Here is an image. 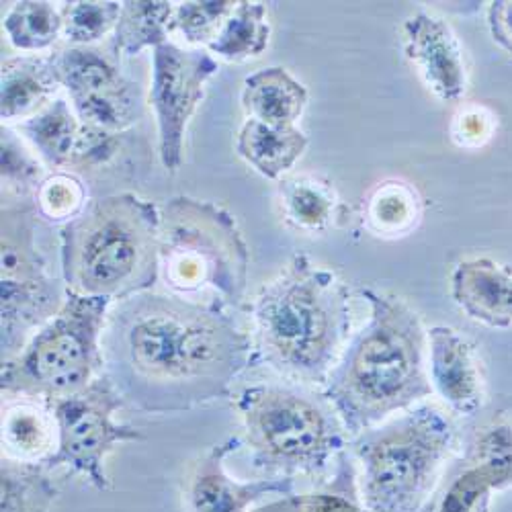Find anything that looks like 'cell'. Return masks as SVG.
<instances>
[{
    "mask_svg": "<svg viewBox=\"0 0 512 512\" xmlns=\"http://www.w3.org/2000/svg\"><path fill=\"white\" fill-rule=\"evenodd\" d=\"M101 353L119 396L154 414L228 396L250 363L248 336L230 316L154 293L127 297L109 312Z\"/></svg>",
    "mask_w": 512,
    "mask_h": 512,
    "instance_id": "6da1fadb",
    "label": "cell"
},
{
    "mask_svg": "<svg viewBox=\"0 0 512 512\" xmlns=\"http://www.w3.org/2000/svg\"><path fill=\"white\" fill-rule=\"evenodd\" d=\"M371 308L326 383V400L345 431L359 435L433 392L418 314L400 297L363 289Z\"/></svg>",
    "mask_w": 512,
    "mask_h": 512,
    "instance_id": "7a4b0ae2",
    "label": "cell"
},
{
    "mask_svg": "<svg viewBox=\"0 0 512 512\" xmlns=\"http://www.w3.org/2000/svg\"><path fill=\"white\" fill-rule=\"evenodd\" d=\"M256 347L279 375L304 386L328 383L351 332L347 285L297 254L254 302Z\"/></svg>",
    "mask_w": 512,
    "mask_h": 512,
    "instance_id": "3957f363",
    "label": "cell"
},
{
    "mask_svg": "<svg viewBox=\"0 0 512 512\" xmlns=\"http://www.w3.org/2000/svg\"><path fill=\"white\" fill-rule=\"evenodd\" d=\"M160 211L132 193L95 201L62 228L66 293L109 302L146 293L160 273Z\"/></svg>",
    "mask_w": 512,
    "mask_h": 512,
    "instance_id": "277c9868",
    "label": "cell"
},
{
    "mask_svg": "<svg viewBox=\"0 0 512 512\" xmlns=\"http://www.w3.org/2000/svg\"><path fill=\"white\" fill-rule=\"evenodd\" d=\"M455 431L437 408L406 412L357 443L361 496L369 512H418L451 453Z\"/></svg>",
    "mask_w": 512,
    "mask_h": 512,
    "instance_id": "5b68a950",
    "label": "cell"
},
{
    "mask_svg": "<svg viewBox=\"0 0 512 512\" xmlns=\"http://www.w3.org/2000/svg\"><path fill=\"white\" fill-rule=\"evenodd\" d=\"M160 271L168 287L195 293L211 287L238 304L248 281V248L226 209L179 195L160 213Z\"/></svg>",
    "mask_w": 512,
    "mask_h": 512,
    "instance_id": "8992f818",
    "label": "cell"
},
{
    "mask_svg": "<svg viewBox=\"0 0 512 512\" xmlns=\"http://www.w3.org/2000/svg\"><path fill=\"white\" fill-rule=\"evenodd\" d=\"M111 304L105 297L66 293L58 316L37 330L17 357L3 363V394L54 404L91 386L103 367L101 340Z\"/></svg>",
    "mask_w": 512,
    "mask_h": 512,
    "instance_id": "52a82bcc",
    "label": "cell"
},
{
    "mask_svg": "<svg viewBox=\"0 0 512 512\" xmlns=\"http://www.w3.org/2000/svg\"><path fill=\"white\" fill-rule=\"evenodd\" d=\"M256 463L283 474H318L343 447V422L328 400L295 388L256 386L238 398Z\"/></svg>",
    "mask_w": 512,
    "mask_h": 512,
    "instance_id": "ba28073f",
    "label": "cell"
},
{
    "mask_svg": "<svg viewBox=\"0 0 512 512\" xmlns=\"http://www.w3.org/2000/svg\"><path fill=\"white\" fill-rule=\"evenodd\" d=\"M37 207L25 197L3 203V363L17 357L64 306L60 283L48 273L44 254L35 244Z\"/></svg>",
    "mask_w": 512,
    "mask_h": 512,
    "instance_id": "9c48e42d",
    "label": "cell"
},
{
    "mask_svg": "<svg viewBox=\"0 0 512 512\" xmlns=\"http://www.w3.org/2000/svg\"><path fill=\"white\" fill-rule=\"evenodd\" d=\"M123 404L125 400L105 373L84 390L50 404L56 422V451L44 461L46 467H68L97 490H109L107 455L121 443L144 439L134 426L115 420Z\"/></svg>",
    "mask_w": 512,
    "mask_h": 512,
    "instance_id": "30bf717a",
    "label": "cell"
},
{
    "mask_svg": "<svg viewBox=\"0 0 512 512\" xmlns=\"http://www.w3.org/2000/svg\"><path fill=\"white\" fill-rule=\"evenodd\" d=\"M218 68L216 58L203 50H183L173 41L154 48L150 105L158 123V156L168 173L183 164L189 121Z\"/></svg>",
    "mask_w": 512,
    "mask_h": 512,
    "instance_id": "8fae6325",
    "label": "cell"
},
{
    "mask_svg": "<svg viewBox=\"0 0 512 512\" xmlns=\"http://www.w3.org/2000/svg\"><path fill=\"white\" fill-rule=\"evenodd\" d=\"M50 62L82 123L117 134L136 121L138 89L101 50L70 46L52 54Z\"/></svg>",
    "mask_w": 512,
    "mask_h": 512,
    "instance_id": "7c38bea8",
    "label": "cell"
},
{
    "mask_svg": "<svg viewBox=\"0 0 512 512\" xmlns=\"http://www.w3.org/2000/svg\"><path fill=\"white\" fill-rule=\"evenodd\" d=\"M19 132L52 168H93L105 164L117 150V134L82 123L64 99L52 101L23 121Z\"/></svg>",
    "mask_w": 512,
    "mask_h": 512,
    "instance_id": "4fadbf2b",
    "label": "cell"
},
{
    "mask_svg": "<svg viewBox=\"0 0 512 512\" xmlns=\"http://www.w3.org/2000/svg\"><path fill=\"white\" fill-rule=\"evenodd\" d=\"M404 50L429 91L443 103H459L467 91V72L453 29L439 17L416 13L404 23Z\"/></svg>",
    "mask_w": 512,
    "mask_h": 512,
    "instance_id": "5bb4252c",
    "label": "cell"
},
{
    "mask_svg": "<svg viewBox=\"0 0 512 512\" xmlns=\"http://www.w3.org/2000/svg\"><path fill=\"white\" fill-rule=\"evenodd\" d=\"M426 336L431 386L455 414L474 416L486 402L484 369L474 345L449 326H435Z\"/></svg>",
    "mask_w": 512,
    "mask_h": 512,
    "instance_id": "9a60e30c",
    "label": "cell"
},
{
    "mask_svg": "<svg viewBox=\"0 0 512 512\" xmlns=\"http://www.w3.org/2000/svg\"><path fill=\"white\" fill-rule=\"evenodd\" d=\"M455 304L490 328L512 326V271L490 261H461L451 275Z\"/></svg>",
    "mask_w": 512,
    "mask_h": 512,
    "instance_id": "2e32d148",
    "label": "cell"
},
{
    "mask_svg": "<svg viewBox=\"0 0 512 512\" xmlns=\"http://www.w3.org/2000/svg\"><path fill=\"white\" fill-rule=\"evenodd\" d=\"M308 105V91L283 66H271L246 76L242 107L250 119L267 125H295Z\"/></svg>",
    "mask_w": 512,
    "mask_h": 512,
    "instance_id": "e0dca14e",
    "label": "cell"
},
{
    "mask_svg": "<svg viewBox=\"0 0 512 512\" xmlns=\"http://www.w3.org/2000/svg\"><path fill=\"white\" fill-rule=\"evenodd\" d=\"M308 148V138L295 125H267L246 119L236 138L238 154L265 179L279 181Z\"/></svg>",
    "mask_w": 512,
    "mask_h": 512,
    "instance_id": "ac0fdd59",
    "label": "cell"
},
{
    "mask_svg": "<svg viewBox=\"0 0 512 512\" xmlns=\"http://www.w3.org/2000/svg\"><path fill=\"white\" fill-rule=\"evenodd\" d=\"M58 87L60 82L50 58L23 56L3 62V89H0L3 121L37 115Z\"/></svg>",
    "mask_w": 512,
    "mask_h": 512,
    "instance_id": "d6986e66",
    "label": "cell"
},
{
    "mask_svg": "<svg viewBox=\"0 0 512 512\" xmlns=\"http://www.w3.org/2000/svg\"><path fill=\"white\" fill-rule=\"evenodd\" d=\"M234 441L213 447L197 465L191 480L189 502L193 512H240L250 500L271 490V484H236L222 467V459L232 451Z\"/></svg>",
    "mask_w": 512,
    "mask_h": 512,
    "instance_id": "ffe728a7",
    "label": "cell"
},
{
    "mask_svg": "<svg viewBox=\"0 0 512 512\" xmlns=\"http://www.w3.org/2000/svg\"><path fill=\"white\" fill-rule=\"evenodd\" d=\"M175 5L166 0H127L121 3L119 23L115 27V54L136 56L146 48L166 44Z\"/></svg>",
    "mask_w": 512,
    "mask_h": 512,
    "instance_id": "44dd1931",
    "label": "cell"
},
{
    "mask_svg": "<svg viewBox=\"0 0 512 512\" xmlns=\"http://www.w3.org/2000/svg\"><path fill=\"white\" fill-rule=\"evenodd\" d=\"M271 39V25L265 3L240 0L222 25L218 37L207 46L209 54H216L228 62H244L259 58Z\"/></svg>",
    "mask_w": 512,
    "mask_h": 512,
    "instance_id": "7402d4cb",
    "label": "cell"
},
{
    "mask_svg": "<svg viewBox=\"0 0 512 512\" xmlns=\"http://www.w3.org/2000/svg\"><path fill=\"white\" fill-rule=\"evenodd\" d=\"M52 426L46 414L31 404H17L3 416V445L9 459L44 463L54 445Z\"/></svg>",
    "mask_w": 512,
    "mask_h": 512,
    "instance_id": "603a6c76",
    "label": "cell"
},
{
    "mask_svg": "<svg viewBox=\"0 0 512 512\" xmlns=\"http://www.w3.org/2000/svg\"><path fill=\"white\" fill-rule=\"evenodd\" d=\"M5 31L11 44L23 52H37L54 46L62 29V9L44 0H23L5 17Z\"/></svg>",
    "mask_w": 512,
    "mask_h": 512,
    "instance_id": "cb8c5ba5",
    "label": "cell"
},
{
    "mask_svg": "<svg viewBox=\"0 0 512 512\" xmlns=\"http://www.w3.org/2000/svg\"><path fill=\"white\" fill-rule=\"evenodd\" d=\"M3 512H50L56 488L37 463L3 459Z\"/></svg>",
    "mask_w": 512,
    "mask_h": 512,
    "instance_id": "d4e9b609",
    "label": "cell"
},
{
    "mask_svg": "<svg viewBox=\"0 0 512 512\" xmlns=\"http://www.w3.org/2000/svg\"><path fill=\"white\" fill-rule=\"evenodd\" d=\"M285 218L306 232H322L334 216V197L326 185L312 179L281 183Z\"/></svg>",
    "mask_w": 512,
    "mask_h": 512,
    "instance_id": "484cf974",
    "label": "cell"
},
{
    "mask_svg": "<svg viewBox=\"0 0 512 512\" xmlns=\"http://www.w3.org/2000/svg\"><path fill=\"white\" fill-rule=\"evenodd\" d=\"M418 201L406 183H383L367 201L369 226L379 234H402L416 224Z\"/></svg>",
    "mask_w": 512,
    "mask_h": 512,
    "instance_id": "4316f807",
    "label": "cell"
},
{
    "mask_svg": "<svg viewBox=\"0 0 512 512\" xmlns=\"http://www.w3.org/2000/svg\"><path fill=\"white\" fill-rule=\"evenodd\" d=\"M234 0H197L175 7L170 33H179L191 46H209L218 37L222 25L236 9Z\"/></svg>",
    "mask_w": 512,
    "mask_h": 512,
    "instance_id": "83f0119b",
    "label": "cell"
},
{
    "mask_svg": "<svg viewBox=\"0 0 512 512\" xmlns=\"http://www.w3.org/2000/svg\"><path fill=\"white\" fill-rule=\"evenodd\" d=\"M119 15L121 5L113 3V0H109V3H95V0L66 3L62 7V35L68 39L70 46H89L115 31Z\"/></svg>",
    "mask_w": 512,
    "mask_h": 512,
    "instance_id": "f1b7e54d",
    "label": "cell"
},
{
    "mask_svg": "<svg viewBox=\"0 0 512 512\" xmlns=\"http://www.w3.org/2000/svg\"><path fill=\"white\" fill-rule=\"evenodd\" d=\"M84 203L82 183L66 173L41 181L35 195V207L41 218L62 222L74 218ZM72 222V220H70Z\"/></svg>",
    "mask_w": 512,
    "mask_h": 512,
    "instance_id": "f546056e",
    "label": "cell"
},
{
    "mask_svg": "<svg viewBox=\"0 0 512 512\" xmlns=\"http://www.w3.org/2000/svg\"><path fill=\"white\" fill-rule=\"evenodd\" d=\"M39 177V164L21 146L9 127H3V183L7 185V193L11 195L15 189L21 197H25L31 187L41 185Z\"/></svg>",
    "mask_w": 512,
    "mask_h": 512,
    "instance_id": "4dcf8cb0",
    "label": "cell"
},
{
    "mask_svg": "<svg viewBox=\"0 0 512 512\" xmlns=\"http://www.w3.org/2000/svg\"><path fill=\"white\" fill-rule=\"evenodd\" d=\"M488 25L496 44L512 54V0H500V3L490 5Z\"/></svg>",
    "mask_w": 512,
    "mask_h": 512,
    "instance_id": "1f68e13d",
    "label": "cell"
}]
</instances>
